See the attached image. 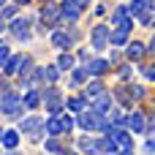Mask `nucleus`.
<instances>
[{
	"instance_id": "11",
	"label": "nucleus",
	"mask_w": 155,
	"mask_h": 155,
	"mask_svg": "<svg viewBox=\"0 0 155 155\" xmlns=\"http://www.w3.org/2000/svg\"><path fill=\"white\" fill-rule=\"evenodd\" d=\"M123 128H128V131H134V134H144V112L134 109L131 114H125Z\"/></svg>"
},
{
	"instance_id": "18",
	"label": "nucleus",
	"mask_w": 155,
	"mask_h": 155,
	"mask_svg": "<svg viewBox=\"0 0 155 155\" xmlns=\"http://www.w3.org/2000/svg\"><path fill=\"white\" fill-rule=\"evenodd\" d=\"M144 8H155V5H153V0H131V5H125L128 16H139Z\"/></svg>"
},
{
	"instance_id": "1",
	"label": "nucleus",
	"mask_w": 155,
	"mask_h": 155,
	"mask_svg": "<svg viewBox=\"0 0 155 155\" xmlns=\"http://www.w3.org/2000/svg\"><path fill=\"white\" fill-rule=\"evenodd\" d=\"M76 123H79V128L87 131V134H90V131H106V128H109L106 114H104V112H95L93 106H90V109L84 106V109L79 112V120H76Z\"/></svg>"
},
{
	"instance_id": "36",
	"label": "nucleus",
	"mask_w": 155,
	"mask_h": 155,
	"mask_svg": "<svg viewBox=\"0 0 155 155\" xmlns=\"http://www.w3.org/2000/svg\"><path fill=\"white\" fill-rule=\"evenodd\" d=\"M104 14H106V5L98 3V5H95V16H104Z\"/></svg>"
},
{
	"instance_id": "6",
	"label": "nucleus",
	"mask_w": 155,
	"mask_h": 155,
	"mask_svg": "<svg viewBox=\"0 0 155 155\" xmlns=\"http://www.w3.org/2000/svg\"><path fill=\"white\" fill-rule=\"evenodd\" d=\"M5 30H8L16 41H30V38H33V30H30V19H27V16H14Z\"/></svg>"
},
{
	"instance_id": "16",
	"label": "nucleus",
	"mask_w": 155,
	"mask_h": 155,
	"mask_svg": "<svg viewBox=\"0 0 155 155\" xmlns=\"http://www.w3.org/2000/svg\"><path fill=\"white\" fill-rule=\"evenodd\" d=\"M63 106L68 109V112H74V114H79L84 106H87V98L84 95H74V98H68V101H63Z\"/></svg>"
},
{
	"instance_id": "28",
	"label": "nucleus",
	"mask_w": 155,
	"mask_h": 155,
	"mask_svg": "<svg viewBox=\"0 0 155 155\" xmlns=\"http://www.w3.org/2000/svg\"><path fill=\"white\" fill-rule=\"evenodd\" d=\"M136 19H139V22H142L144 27H150V25H153V8H144V11H142V14L136 16Z\"/></svg>"
},
{
	"instance_id": "43",
	"label": "nucleus",
	"mask_w": 155,
	"mask_h": 155,
	"mask_svg": "<svg viewBox=\"0 0 155 155\" xmlns=\"http://www.w3.org/2000/svg\"><path fill=\"white\" fill-rule=\"evenodd\" d=\"M16 3H27V0H16Z\"/></svg>"
},
{
	"instance_id": "9",
	"label": "nucleus",
	"mask_w": 155,
	"mask_h": 155,
	"mask_svg": "<svg viewBox=\"0 0 155 155\" xmlns=\"http://www.w3.org/2000/svg\"><path fill=\"white\" fill-rule=\"evenodd\" d=\"M76 35H79L76 30H71V33H68V30H54V33H52V44H54V49H63V52H68V49L74 46Z\"/></svg>"
},
{
	"instance_id": "33",
	"label": "nucleus",
	"mask_w": 155,
	"mask_h": 155,
	"mask_svg": "<svg viewBox=\"0 0 155 155\" xmlns=\"http://www.w3.org/2000/svg\"><path fill=\"white\" fill-rule=\"evenodd\" d=\"M142 74H144V79H155V68L153 65H142Z\"/></svg>"
},
{
	"instance_id": "13",
	"label": "nucleus",
	"mask_w": 155,
	"mask_h": 155,
	"mask_svg": "<svg viewBox=\"0 0 155 155\" xmlns=\"http://www.w3.org/2000/svg\"><path fill=\"white\" fill-rule=\"evenodd\" d=\"M79 150H82V155H104L98 136H82L79 139Z\"/></svg>"
},
{
	"instance_id": "5",
	"label": "nucleus",
	"mask_w": 155,
	"mask_h": 155,
	"mask_svg": "<svg viewBox=\"0 0 155 155\" xmlns=\"http://www.w3.org/2000/svg\"><path fill=\"white\" fill-rule=\"evenodd\" d=\"M41 22H44V33L60 25V8H57L54 0H44V5H41Z\"/></svg>"
},
{
	"instance_id": "12",
	"label": "nucleus",
	"mask_w": 155,
	"mask_h": 155,
	"mask_svg": "<svg viewBox=\"0 0 155 155\" xmlns=\"http://www.w3.org/2000/svg\"><path fill=\"white\" fill-rule=\"evenodd\" d=\"M144 44L142 41H125V57L131 60V63H142L144 60Z\"/></svg>"
},
{
	"instance_id": "14",
	"label": "nucleus",
	"mask_w": 155,
	"mask_h": 155,
	"mask_svg": "<svg viewBox=\"0 0 155 155\" xmlns=\"http://www.w3.org/2000/svg\"><path fill=\"white\" fill-rule=\"evenodd\" d=\"M57 8H60V19H65V22H71V25H74V22H76L79 16H82V11H79V8H76V5H74L71 0L60 3Z\"/></svg>"
},
{
	"instance_id": "17",
	"label": "nucleus",
	"mask_w": 155,
	"mask_h": 155,
	"mask_svg": "<svg viewBox=\"0 0 155 155\" xmlns=\"http://www.w3.org/2000/svg\"><path fill=\"white\" fill-rule=\"evenodd\" d=\"M0 144L5 147V150H16V144H19V131H3V136H0Z\"/></svg>"
},
{
	"instance_id": "22",
	"label": "nucleus",
	"mask_w": 155,
	"mask_h": 155,
	"mask_svg": "<svg viewBox=\"0 0 155 155\" xmlns=\"http://www.w3.org/2000/svg\"><path fill=\"white\" fill-rule=\"evenodd\" d=\"M104 93V82L101 79H93L90 84H87V90H84V98L90 101V98H95V95H101Z\"/></svg>"
},
{
	"instance_id": "30",
	"label": "nucleus",
	"mask_w": 155,
	"mask_h": 155,
	"mask_svg": "<svg viewBox=\"0 0 155 155\" xmlns=\"http://www.w3.org/2000/svg\"><path fill=\"white\" fill-rule=\"evenodd\" d=\"M8 57H11V49H8V46H5V44L0 41V65H3V63H5Z\"/></svg>"
},
{
	"instance_id": "10",
	"label": "nucleus",
	"mask_w": 155,
	"mask_h": 155,
	"mask_svg": "<svg viewBox=\"0 0 155 155\" xmlns=\"http://www.w3.org/2000/svg\"><path fill=\"white\" fill-rule=\"evenodd\" d=\"M112 27H120V30H128V33H131V27H134V16H128L125 5H117V8L112 11Z\"/></svg>"
},
{
	"instance_id": "20",
	"label": "nucleus",
	"mask_w": 155,
	"mask_h": 155,
	"mask_svg": "<svg viewBox=\"0 0 155 155\" xmlns=\"http://www.w3.org/2000/svg\"><path fill=\"white\" fill-rule=\"evenodd\" d=\"M19 63H22V54L8 57V60L3 63V65H5V71H3V74H5V76H16V74H19Z\"/></svg>"
},
{
	"instance_id": "32",
	"label": "nucleus",
	"mask_w": 155,
	"mask_h": 155,
	"mask_svg": "<svg viewBox=\"0 0 155 155\" xmlns=\"http://www.w3.org/2000/svg\"><path fill=\"white\" fill-rule=\"evenodd\" d=\"M155 153V142H153V136H147V142H144V155H153Z\"/></svg>"
},
{
	"instance_id": "39",
	"label": "nucleus",
	"mask_w": 155,
	"mask_h": 155,
	"mask_svg": "<svg viewBox=\"0 0 155 155\" xmlns=\"http://www.w3.org/2000/svg\"><path fill=\"white\" fill-rule=\"evenodd\" d=\"M3 30H5V19L0 16V33H3Z\"/></svg>"
},
{
	"instance_id": "44",
	"label": "nucleus",
	"mask_w": 155,
	"mask_h": 155,
	"mask_svg": "<svg viewBox=\"0 0 155 155\" xmlns=\"http://www.w3.org/2000/svg\"><path fill=\"white\" fill-rule=\"evenodd\" d=\"M0 136H3V128H0Z\"/></svg>"
},
{
	"instance_id": "8",
	"label": "nucleus",
	"mask_w": 155,
	"mask_h": 155,
	"mask_svg": "<svg viewBox=\"0 0 155 155\" xmlns=\"http://www.w3.org/2000/svg\"><path fill=\"white\" fill-rule=\"evenodd\" d=\"M90 41H93L95 52H104L109 46V25H95L93 33H90Z\"/></svg>"
},
{
	"instance_id": "26",
	"label": "nucleus",
	"mask_w": 155,
	"mask_h": 155,
	"mask_svg": "<svg viewBox=\"0 0 155 155\" xmlns=\"http://www.w3.org/2000/svg\"><path fill=\"white\" fill-rule=\"evenodd\" d=\"M57 120H60V131L63 134H71L74 131V117L71 114H57Z\"/></svg>"
},
{
	"instance_id": "4",
	"label": "nucleus",
	"mask_w": 155,
	"mask_h": 155,
	"mask_svg": "<svg viewBox=\"0 0 155 155\" xmlns=\"http://www.w3.org/2000/svg\"><path fill=\"white\" fill-rule=\"evenodd\" d=\"M19 134H25L30 142H41V136H44V117H38V114L25 117L19 123Z\"/></svg>"
},
{
	"instance_id": "23",
	"label": "nucleus",
	"mask_w": 155,
	"mask_h": 155,
	"mask_svg": "<svg viewBox=\"0 0 155 155\" xmlns=\"http://www.w3.org/2000/svg\"><path fill=\"white\" fill-rule=\"evenodd\" d=\"M54 65H57L60 71H71V68H74V54H71V52H63V54L57 57Z\"/></svg>"
},
{
	"instance_id": "21",
	"label": "nucleus",
	"mask_w": 155,
	"mask_h": 155,
	"mask_svg": "<svg viewBox=\"0 0 155 155\" xmlns=\"http://www.w3.org/2000/svg\"><path fill=\"white\" fill-rule=\"evenodd\" d=\"M22 104H25V106H27V109H35V106H38V104H41V93H38V90H33V87H30V90H27V93H25V95H22Z\"/></svg>"
},
{
	"instance_id": "40",
	"label": "nucleus",
	"mask_w": 155,
	"mask_h": 155,
	"mask_svg": "<svg viewBox=\"0 0 155 155\" xmlns=\"http://www.w3.org/2000/svg\"><path fill=\"white\" fill-rule=\"evenodd\" d=\"M60 155H76V153H74V150H63Z\"/></svg>"
},
{
	"instance_id": "34",
	"label": "nucleus",
	"mask_w": 155,
	"mask_h": 155,
	"mask_svg": "<svg viewBox=\"0 0 155 155\" xmlns=\"http://www.w3.org/2000/svg\"><path fill=\"white\" fill-rule=\"evenodd\" d=\"M71 3H74L79 11H87V8H90V0H71Z\"/></svg>"
},
{
	"instance_id": "24",
	"label": "nucleus",
	"mask_w": 155,
	"mask_h": 155,
	"mask_svg": "<svg viewBox=\"0 0 155 155\" xmlns=\"http://www.w3.org/2000/svg\"><path fill=\"white\" fill-rule=\"evenodd\" d=\"M41 76H44L46 82H57V79H60V68H57V65H41Z\"/></svg>"
},
{
	"instance_id": "3",
	"label": "nucleus",
	"mask_w": 155,
	"mask_h": 155,
	"mask_svg": "<svg viewBox=\"0 0 155 155\" xmlns=\"http://www.w3.org/2000/svg\"><path fill=\"white\" fill-rule=\"evenodd\" d=\"M144 95H147L144 84H120V87L114 90V98H117V104H123V106H134V104L144 101Z\"/></svg>"
},
{
	"instance_id": "19",
	"label": "nucleus",
	"mask_w": 155,
	"mask_h": 155,
	"mask_svg": "<svg viewBox=\"0 0 155 155\" xmlns=\"http://www.w3.org/2000/svg\"><path fill=\"white\" fill-rule=\"evenodd\" d=\"M109 106H112V93H106V90H104L101 95H95V104H93V109H95V112H104V114H106V109H109Z\"/></svg>"
},
{
	"instance_id": "38",
	"label": "nucleus",
	"mask_w": 155,
	"mask_h": 155,
	"mask_svg": "<svg viewBox=\"0 0 155 155\" xmlns=\"http://www.w3.org/2000/svg\"><path fill=\"white\" fill-rule=\"evenodd\" d=\"M0 87H3V90H8V82H5L3 76H0Z\"/></svg>"
},
{
	"instance_id": "35",
	"label": "nucleus",
	"mask_w": 155,
	"mask_h": 155,
	"mask_svg": "<svg viewBox=\"0 0 155 155\" xmlns=\"http://www.w3.org/2000/svg\"><path fill=\"white\" fill-rule=\"evenodd\" d=\"M76 57H79L82 63H87V60H90V52H87V49H79V52H76Z\"/></svg>"
},
{
	"instance_id": "31",
	"label": "nucleus",
	"mask_w": 155,
	"mask_h": 155,
	"mask_svg": "<svg viewBox=\"0 0 155 155\" xmlns=\"http://www.w3.org/2000/svg\"><path fill=\"white\" fill-rule=\"evenodd\" d=\"M16 16V5H5L3 8V19H14Z\"/></svg>"
},
{
	"instance_id": "2",
	"label": "nucleus",
	"mask_w": 155,
	"mask_h": 155,
	"mask_svg": "<svg viewBox=\"0 0 155 155\" xmlns=\"http://www.w3.org/2000/svg\"><path fill=\"white\" fill-rule=\"evenodd\" d=\"M22 112H25V104H22V95L19 93H14L11 87L5 93H0V114L3 117L16 120V117H22Z\"/></svg>"
},
{
	"instance_id": "15",
	"label": "nucleus",
	"mask_w": 155,
	"mask_h": 155,
	"mask_svg": "<svg viewBox=\"0 0 155 155\" xmlns=\"http://www.w3.org/2000/svg\"><path fill=\"white\" fill-rule=\"evenodd\" d=\"M125 41H128V30L109 27V44H112V46H125Z\"/></svg>"
},
{
	"instance_id": "42",
	"label": "nucleus",
	"mask_w": 155,
	"mask_h": 155,
	"mask_svg": "<svg viewBox=\"0 0 155 155\" xmlns=\"http://www.w3.org/2000/svg\"><path fill=\"white\" fill-rule=\"evenodd\" d=\"M0 5H5V0H0Z\"/></svg>"
},
{
	"instance_id": "29",
	"label": "nucleus",
	"mask_w": 155,
	"mask_h": 155,
	"mask_svg": "<svg viewBox=\"0 0 155 155\" xmlns=\"http://www.w3.org/2000/svg\"><path fill=\"white\" fill-rule=\"evenodd\" d=\"M117 74H120V79H131V65H128V63H123V65L117 68Z\"/></svg>"
},
{
	"instance_id": "7",
	"label": "nucleus",
	"mask_w": 155,
	"mask_h": 155,
	"mask_svg": "<svg viewBox=\"0 0 155 155\" xmlns=\"http://www.w3.org/2000/svg\"><path fill=\"white\" fill-rule=\"evenodd\" d=\"M84 71H87V76L101 79V76H106V74L112 71V63H109V60H104V57H90V60L84 63Z\"/></svg>"
},
{
	"instance_id": "37",
	"label": "nucleus",
	"mask_w": 155,
	"mask_h": 155,
	"mask_svg": "<svg viewBox=\"0 0 155 155\" xmlns=\"http://www.w3.org/2000/svg\"><path fill=\"white\" fill-rule=\"evenodd\" d=\"M109 155H134V150H120V153L114 150V153H109Z\"/></svg>"
},
{
	"instance_id": "25",
	"label": "nucleus",
	"mask_w": 155,
	"mask_h": 155,
	"mask_svg": "<svg viewBox=\"0 0 155 155\" xmlns=\"http://www.w3.org/2000/svg\"><path fill=\"white\" fill-rule=\"evenodd\" d=\"M44 147H46V153H52V155H60V153H63V144H60V139H57V136H49Z\"/></svg>"
},
{
	"instance_id": "27",
	"label": "nucleus",
	"mask_w": 155,
	"mask_h": 155,
	"mask_svg": "<svg viewBox=\"0 0 155 155\" xmlns=\"http://www.w3.org/2000/svg\"><path fill=\"white\" fill-rule=\"evenodd\" d=\"M90 76H87V71L84 68H71V82L74 84H82V82H87Z\"/></svg>"
},
{
	"instance_id": "41",
	"label": "nucleus",
	"mask_w": 155,
	"mask_h": 155,
	"mask_svg": "<svg viewBox=\"0 0 155 155\" xmlns=\"http://www.w3.org/2000/svg\"><path fill=\"white\" fill-rule=\"evenodd\" d=\"M5 155H19V153H16V150H8V153H5Z\"/></svg>"
}]
</instances>
